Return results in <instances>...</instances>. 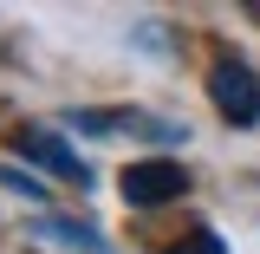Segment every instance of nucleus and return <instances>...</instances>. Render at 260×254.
<instances>
[{
	"label": "nucleus",
	"instance_id": "f257e3e1",
	"mask_svg": "<svg viewBox=\"0 0 260 254\" xmlns=\"http://www.w3.org/2000/svg\"><path fill=\"white\" fill-rule=\"evenodd\" d=\"M208 104L221 111V124L254 130L260 124V72L241 52H221V59L208 65Z\"/></svg>",
	"mask_w": 260,
	"mask_h": 254
},
{
	"label": "nucleus",
	"instance_id": "f03ea898",
	"mask_svg": "<svg viewBox=\"0 0 260 254\" xmlns=\"http://www.w3.org/2000/svg\"><path fill=\"white\" fill-rule=\"evenodd\" d=\"M13 157L26 163L32 176H59V183L91 189V163L78 157V150H72V144H65L52 124H20V130H13Z\"/></svg>",
	"mask_w": 260,
	"mask_h": 254
},
{
	"label": "nucleus",
	"instance_id": "7ed1b4c3",
	"mask_svg": "<svg viewBox=\"0 0 260 254\" xmlns=\"http://www.w3.org/2000/svg\"><path fill=\"white\" fill-rule=\"evenodd\" d=\"M182 189H189V170L176 157H137L117 176V195H124L130 209H162V202H176Z\"/></svg>",
	"mask_w": 260,
	"mask_h": 254
},
{
	"label": "nucleus",
	"instance_id": "20e7f679",
	"mask_svg": "<svg viewBox=\"0 0 260 254\" xmlns=\"http://www.w3.org/2000/svg\"><path fill=\"white\" fill-rule=\"evenodd\" d=\"M26 235L39 248H59V254H117V241L98 222H78V215H59V209H39Z\"/></svg>",
	"mask_w": 260,
	"mask_h": 254
},
{
	"label": "nucleus",
	"instance_id": "39448f33",
	"mask_svg": "<svg viewBox=\"0 0 260 254\" xmlns=\"http://www.w3.org/2000/svg\"><path fill=\"white\" fill-rule=\"evenodd\" d=\"M162 254H228V248H221V235H215L208 222H195V228H182V235H176Z\"/></svg>",
	"mask_w": 260,
	"mask_h": 254
},
{
	"label": "nucleus",
	"instance_id": "423d86ee",
	"mask_svg": "<svg viewBox=\"0 0 260 254\" xmlns=\"http://www.w3.org/2000/svg\"><path fill=\"white\" fill-rule=\"evenodd\" d=\"M0 183L13 195H26V202H46V176H32V170H20V163H0Z\"/></svg>",
	"mask_w": 260,
	"mask_h": 254
}]
</instances>
